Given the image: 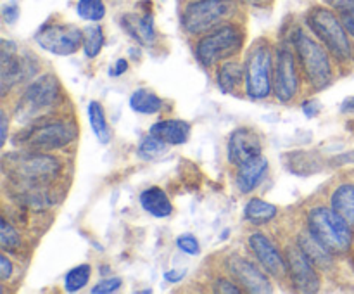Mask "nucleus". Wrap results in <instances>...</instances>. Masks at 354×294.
Here are the masks:
<instances>
[{"label": "nucleus", "mask_w": 354, "mask_h": 294, "mask_svg": "<svg viewBox=\"0 0 354 294\" xmlns=\"http://www.w3.org/2000/svg\"><path fill=\"white\" fill-rule=\"evenodd\" d=\"M248 244L249 248H251L254 258L258 259V263L263 266V270H265L268 275L277 277V279L286 275V256L279 251L275 242H273L268 235H265L263 232H254V234L249 235Z\"/></svg>", "instance_id": "14"}, {"label": "nucleus", "mask_w": 354, "mask_h": 294, "mask_svg": "<svg viewBox=\"0 0 354 294\" xmlns=\"http://www.w3.org/2000/svg\"><path fill=\"white\" fill-rule=\"evenodd\" d=\"M176 246H178L180 251H183L185 255H199L201 252V246L199 241H197L196 235L192 234H183L176 239Z\"/></svg>", "instance_id": "32"}, {"label": "nucleus", "mask_w": 354, "mask_h": 294, "mask_svg": "<svg viewBox=\"0 0 354 294\" xmlns=\"http://www.w3.org/2000/svg\"><path fill=\"white\" fill-rule=\"evenodd\" d=\"M26 75H31L26 68V57L17 55V45L14 42H0V92L6 97L16 83Z\"/></svg>", "instance_id": "15"}, {"label": "nucleus", "mask_w": 354, "mask_h": 294, "mask_svg": "<svg viewBox=\"0 0 354 294\" xmlns=\"http://www.w3.org/2000/svg\"><path fill=\"white\" fill-rule=\"evenodd\" d=\"M227 268L230 275L234 277L239 286L244 287V291L252 294H268L273 293V286L270 282L268 275L263 272V266L259 268L256 263L244 256L232 255L227 259Z\"/></svg>", "instance_id": "13"}, {"label": "nucleus", "mask_w": 354, "mask_h": 294, "mask_svg": "<svg viewBox=\"0 0 354 294\" xmlns=\"http://www.w3.org/2000/svg\"><path fill=\"white\" fill-rule=\"evenodd\" d=\"M0 246L3 251L16 252L23 248V237L19 230L7 220V217H2L0 220Z\"/></svg>", "instance_id": "28"}, {"label": "nucleus", "mask_w": 354, "mask_h": 294, "mask_svg": "<svg viewBox=\"0 0 354 294\" xmlns=\"http://www.w3.org/2000/svg\"><path fill=\"white\" fill-rule=\"evenodd\" d=\"M297 62L304 73V78L313 90H324L334 80V68L327 50L306 33L303 28H296L290 38Z\"/></svg>", "instance_id": "4"}, {"label": "nucleus", "mask_w": 354, "mask_h": 294, "mask_svg": "<svg viewBox=\"0 0 354 294\" xmlns=\"http://www.w3.org/2000/svg\"><path fill=\"white\" fill-rule=\"evenodd\" d=\"M216 82L225 93H234L245 82L244 64L239 61L221 62L216 69Z\"/></svg>", "instance_id": "22"}, {"label": "nucleus", "mask_w": 354, "mask_h": 294, "mask_svg": "<svg viewBox=\"0 0 354 294\" xmlns=\"http://www.w3.org/2000/svg\"><path fill=\"white\" fill-rule=\"evenodd\" d=\"M166 151H168V144H166L165 140H161L159 137H156V135L149 134L147 137L142 138V142L138 144L137 154L140 156L142 159H145V161H151V159L161 158Z\"/></svg>", "instance_id": "30"}, {"label": "nucleus", "mask_w": 354, "mask_h": 294, "mask_svg": "<svg viewBox=\"0 0 354 294\" xmlns=\"http://www.w3.org/2000/svg\"><path fill=\"white\" fill-rule=\"evenodd\" d=\"M121 26L123 30L133 38L135 42L151 47L156 42L154 30V14L151 10H144L142 14L128 12L121 17Z\"/></svg>", "instance_id": "17"}, {"label": "nucleus", "mask_w": 354, "mask_h": 294, "mask_svg": "<svg viewBox=\"0 0 354 294\" xmlns=\"http://www.w3.org/2000/svg\"><path fill=\"white\" fill-rule=\"evenodd\" d=\"M123 284V279L121 277H107V279H102L100 282H97L95 286L92 287V294H109L118 291Z\"/></svg>", "instance_id": "33"}, {"label": "nucleus", "mask_w": 354, "mask_h": 294, "mask_svg": "<svg viewBox=\"0 0 354 294\" xmlns=\"http://www.w3.org/2000/svg\"><path fill=\"white\" fill-rule=\"evenodd\" d=\"M273 48L266 40L251 45L245 55V93L254 100L268 99L273 92Z\"/></svg>", "instance_id": "7"}, {"label": "nucleus", "mask_w": 354, "mask_h": 294, "mask_svg": "<svg viewBox=\"0 0 354 294\" xmlns=\"http://www.w3.org/2000/svg\"><path fill=\"white\" fill-rule=\"evenodd\" d=\"M244 44V33L237 24L225 23L207 31L196 45V57L206 68L220 64L221 61L234 57Z\"/></svg>", "instance_id": "9"}, {"label": "nucleus", "mask_w": 354, "mask_h": 294, "mask_svg": "<svg viewBox=\"0 0 354 294\" xmlns=\"http://www.w3.org/2000/svg\"><path fill=\"white\" fill-rule=\"evenodd\" d=\"M279 213V208L275 204L263 201L259 197H252L248 201L244 208V218L252 225H266L273 220Z\"/></svg>", "instance_id": "24"}, {"label": "nucleus", "mask_w": 354, "mask_h": 294, "mask_svg": "<svg viewBox=\"0 0 354 294\" xmlns=\"http://www.w3.org/2000/svg\"><path fill=\"white\" fill-rule=\"evenodd\" d=\"M104 47V31L99 24L83 28V54L88 59H93L99 55V52Z\"/></svg>", "instance_id": "27"}, {"label": "nucleus", "mask_w": 354, "mask_h": 294, "mask_svg": "<svg viewBox=\"0 0 354 294\" xmlns=\"http://www.w3.org/2000/svg\"><path fill=\"white\" fill-rule=\"evenodd\" d=\"M41 50L55 55H73L83 47V30L69 23L45 24L35 35Z\"/></svg>", "instance_id": "10"}, {"label": "nucleus", "mask_w": 354, "mask_h": 294, "mask_svg": "<svg viewBox=\"0 0 354 294\" xmlns=\"http://www.w3.org/2000/svg\"><path fill=\"white\" fill-rule=\"evenodd\" d=\"M76 12L83 21L99 23L106 16V6H104L102 0H78Z\"/></svg>", "instance_id": "31"}, {"label": "nucleus", "mask_w": 354, "mask_h": 294, "mask_svg": "<svg viewBox=\"0 0 354 294\" xmlns=\"http://www.w3.org/2000/svg\"><path fill=\"white\" fill-rule=\"evenodd\" d=\"M76 134L78 128L73 121L44 118L28 125L26 130L19 131L12 138V144L17 149H26V151L52 152L71 144L76 138Z\"/></svg>", "instance_id": "3"}, {"label": "nucleus", "mask_w": 354, "mask_h": 294, "mask_svg": "<svg viewBox=\"0 0 354 294\" xmlns=\"http://www.w3.org/2000/svg\"><path fill=\"white\" fill-rule=\"evenodd\" d=\"M7 114H6V111H0V125H2V130H0V137H2V145L6 144V140H7V128H9V123H7Z\"/></svg>", "instance_id": "43"}, {"label": "nucleus", "mask_w": 354, "mask_h": 294, "mask_svg": "<svg viewBox=\"0 0 354 294\" xmlns=\"http://www.w3.org/2000/svg\"><path fill=\"white\" fill-rule=\"evenodd\" d=\"M2 17L7 24L16 23L17 17H19V7H17V3L16 2L6 3L2 9Z\"/></svg>", "instance_id": "34"}, {"label": "nucleus", "mask_w": 354, "mask_h": 294, "mask_svg": "<svg viewBox=\"0 0 354 294\" xmlns=\"http://www.w3.org/2000/svg\"><path fill=\"white\" fill-rule=\"evenodd\" d=\"M90 275H92V266L88 263L75 266L69 270L64 277V291L66 293H76V291L83 289L88 284Z\"/></svg>", "instance_id": "29"}, {"label": "nucleus", "mask_w": 354, "mask_h": 294, "mask_svg": "<svg viewBox=\"0 0 354 294\" xmlns=\"http://www.w3.org/2000/svg\"><path fill=\"white\" fill-rule=\"evenodd\" d=\"M332 165L334 166H344V165H354V149L344 154L337 156V158L332 159Z\"/></svg>", "instance_id": "41"}, {"label": "nucleus", "mask_w": 354, "mask_h": 294, "mask_svg": "<svg viewBox=\"0 0 354 294\" xmlns=\"http://www.w3.org/2000/svg\"><path fill=\"white\" fill-rule=\"evenodd\" d=\"M342 113H354V97H348V99L342 102Z\"/></svg>", "instance_id": "44"}, {"label": "nucleus", "mask_w": 354, "mask_h": 294, "mask_svg": "<svg viewBox=\"0 0 354 294\" xmlns=\"http://www.w3.org/2000/svg\"><path fill=\"white\" fill-rule=\"evenodd\" d=\"M185 273H187L185 270H169V272L165 273V279L168 280V282L176 284V282H180L183 277H185Z\"/></svg>", "instance_id": "42"}, {"label": "nucleus", "mask_w": 354, "mask_h": 294, "mask_svg": "<svg viewBox=\"0 0 354 294\" xmlns=\"http://www.w3.org/2000/svg\"><path fill=\"white\" fill-rule=\"evenodd\" d=\"M162 106L165 100L151 89H137L130 97V107L138 114H156Z\"/></svg>", "instance_id": "25"}, {"label": "nucleus", "mask_w": 354, "mask_h": 294, "mask_svg": "<svg viewBox=\"0 0 354 294\" xmlns=\"http://www.w3.org/2000/svg\"><path fill=\"white\" fill-rule=\"evenodd\" d=\"M88 123L100 144H107L111 140V128L106 120V113L97 100L88 104Z\"/></svg>", "instance_id": "26"}, {"label": "nucleus", "mask_w": 354, "mask_h": 294, "mask_svg": "<svg viewBox=\"0 0 354 294\" xmlns=\"http://www.w3.org/2000/svg\"><path fill=\"white\" fill-rule=\"evenodd\" d=\"M61 169V161L50 152L19 149L7 152L2 159V172L12 190L52 187Z\"/></svg>", "instance_id": "1"}, {"label": "nucleus", "mask_w": 354, "mask_h": 294, "mask_svg": "<svg viewBox=\"0 0 354 294\" xmlns=\"http://www.w3.org/2000/svg\"><path fill=\"white\" fill-rule=\"evenodd\" d=\"M339 17H341L342 24H344V28H346V31L349 33V37L354 38V7L339 14Z\"/></svg>", "instance_id": "36"}, {"label": "nucleus", "mask_w": 354, "mask_h": 294, "mask_svg": "<svg viewBox=\"0 0 354 294\" xmlns=\"http://www.w3.org/2000/svg\"><path fill=\"white\" fill-rule=\"evenodd\" d=\"M214 291H216V293L235 294V293H241V287H239L235 282H230V280L227 279H218L216 282H214Z\"/></svg>", "instance_id": "35"}, {"label": "nucleus", "mask_w": 354, "mask_h": 294, "mask_svg": "<svg viewBox=\"0 0 354 294\" xmlns=\"http://www.w3.org/2000/svg\"><path fill=\"white\" fill-rule=\"evenodd\" d=\"M330 206L354 228V183L339 185L332 192Z\"/></svg>", "instance_id": "23"}, {"label": "nucleus", "mask_w": 354, "mask_h": 294, "mask_svg": "<svg viewBox=\"0 0 354 294\" xmlns=\"http://www.w3.org/2000/svg\"><path fill=\"white\" fill-rule=\"evenodd\" d=\"M263 142L259 135L252 128L239 127L228 137L227 144V158L228 163L234 166L242 165L248 159L256 158L261 154Z\"/></svg>", "instance_id": "16"}, {"label": "nucleus", "mask_w": 354, "mask_h": 294, "mask_svg": "<svg viewBox=\"0 0 354 294\" xmlns=\"http://www.w3.org/2000/svg\"><path fill=\"white\" fill-rule=\"evenodd\" d=\"M128 71V61L127 59H118L114 62L113 68H109V76H121Z\"/></svg>", "instance_id": "40"}, {"label": "nucleus", "mask_w": 354, "mask_h": 294, "mask_svg": "<svg viewBox=\"0 0 354 294\" xmlns=\"http://www.w3.org/2000/svg\"><path fill=\"white\" fill-rule=\"evenodd\" d=\"M61 99V86L54 75H41L31 82L21 93L16 107L14 120L19 125H30L47 118L57 107Z\"/></svg>", "instance_id": "2"}, {"label": "nucleus", "mask_w": 354, "mask_h": 294, "mask_svg": "<svg viewBox=\"0 0 354 294\" xmlns=\"http://www.w3.org/2000/svg\"><path fill=\"white\" fill-rule=\"evenodd\" d=\"M306 24L337 61L346 62L351 59L353 47L349 33L334 9L322 6L313 7L306 14Z\"/></svg>", "instance_id": "6"}, {"label": "nucleus", "mask_w": 354, "mask_h": 294, "mask_svg": "<svg viewBox=\"0 0 354 294\" xmlns=\"http://www.w3.org/2000/svg\"><path fill=\"white\" fill-rule=\"evenodd\" d=\"M287 275H289L292 287L297 293H318L320 291V275L318 268L308 259V256L301 251L297 244L287 246L286 252Z\"/></svg>", "instance_id": "12"}, {"label": "nucleus", "mask_w": 354, "mask_h": 294, "mask_svg": "<svg viewBox=\"0 0 354 294\" xmlns=\"http://www.w3.org/2000/svg\"><path fill=\"white\" fill-rule=\"evenodd\" d=\"M138 201H140V206L144 208L145 213L154 218H168L173 213L171 201L161 187L154 185L142 190Z\"/></svg>", "instance_id": "20"}, {"label": "nucleus", "mask_w": 354, "mask_h": 294, "mask_svg": "<svg viewBox=\"0 0 354 294\" xmlns=\"http://www.w3.org/2000/svg\"><path fill=\"white\" fill-rule=\"evenodd\" d=\"M325 3H327L330 9H334L337 14L344 12V10L354 7V0H325Z\"/></svg>", "instance_id": "39"}, {"label": "nucleus", "mask_w": 354, "mask_h": 294, "mask_svg": "<svg viewBox=\"0 0 354 294\" xmlns=\"http://www.w3.org/2000/svg\"><path fill=\"white\" fill-rule=\"evenodd\" d=\"M296 244L299 246L301 251L308 256V259H310L318 270H328L332 266V256L334 255H332L324 244H320V242L313 237V234H311L310 230L301 232V234L297 235Z\"/></svg>", "instance_id": "21"}, {"label": "nucleus", "mask_w": 354, "mask_h": 294, "mask_svg": "<svg viewBox=\"0 0 354 294\" xmlns=\"http://www.w3.org/2000/svg\"><path fill=\"white\" fill-rule=\"evenodd\" d=\"M301 109H303L304 116L310 118V120H313V118L317 116L318 113H320V102H318V100H315V99L304 100L303 107H301Z\"/></svg>", "instance_id": "38"}, {"label": "nucleus", "mask_w": 354, "mask_h": 294, "mask_svg": "<svg viewBox=\"0 0 354 294\" xmlns=\"http://www.w3.org/2000/svg\"><path fill=\"white\" fill-rule=\"evenodd\" d=\"M235 10L237 0H194L183 9L182 28L192 37H201L225 24Z\"/></svg>", "instance_id": "8"}, {"label": "nucleus", "mask_w": 354, "mask_h": 294, "mask_svg": "<svg viewBox=\"0 0 354 294\" xmlns=\"http://www.w3.org/2000/svg\"><path fill=\"white\" fill-rule=\"evenodd\" d=\"M12 272H14L12 261H10L6 255H0V279L2 280L10 279V277H12Z\"/></svg>", "instance_id": "37"}, {"label": "nucleus", "mask_w": 354, "mask_h": 294, "mask_svg": "<svg viewBox=\"0 0 354 294\" xmlns=\"http://www.w3.org/2000/svg\"><path fill=\"white\" fill-rule=\"evenodd\" d=\"M149 134L159 137L168 145H182L190 137V123L183 120H161L152 125Z\"/></svg>", "instance_id": "19"}, {"label": "nucleus", "mask_w": 354, "mask_h": 294, "mask_svg": "<svg viewBox=\"0 0 354 294\" xmlns=\"http://www.w3.org/2000/svg\"><path fill=\"white\" fill-rule=\"evenodd\" d=\"M268 169V159L263 154L256 156V158L248 159L242 165L237 166V173H235V183L237 189L242 194H249L254 189H258L259 183L265 178V173Z\"/></svg>", "instance_id": "18"}, {"label": "nucleus", "mask_w": 354, "mask_h": 294, "mask_svg": "<svg viewBox=\"0 0 354 294\" xmlns=\"http://www.w3.org/2000/svg\"><path fill=\"white\" fill-rule=\"evenodd\" d=\"M290 45L282 44L277 48L275 66H273V93L280 102H290L299 93L297 57Z\"/></svg>", "instance_id": "11"}, {"label": "nucleus", "mask_w": 354, "mask_h": 294, "mask_svg": "<svg viewBox=\"0 0 354 294\" xmlns=\"http://www.w3.org/2000/svg\"><path fill=\"white\" fill-rule=\"evenodd\" d=\"M308 230L332 255H344L351 249L353 227L332 206H315L308 213Z\"/></svg>", "instance_id": "5"}]
</instances>
